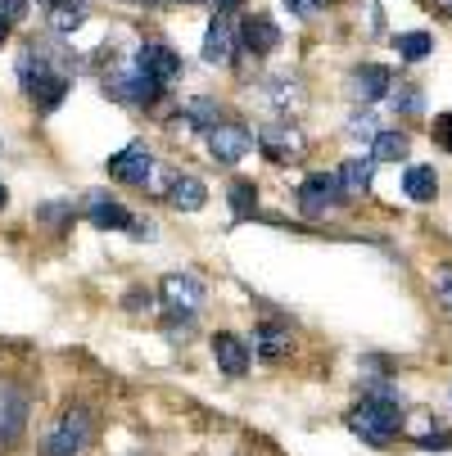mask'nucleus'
I'll list each match as a JSON object with an SVG mask.
<instances>
[{"mask_svg": "<svg viewBox=\"0 0 452 456\" xmlns=\"http://www.w3.org/2000/svg\"><path fill=\"white\" fill-rule=\"evenodd\" d=\"M19 86L37 113H54L73 91V54L54 41H28L19 54Z\"/></svg>", "mask_w": 452, "mask_h": 456, "instance_id": "obj_1", "label": "nucleus"}, {"mask_svg": "<svg viewBox=\"0 0 452 456\" xmlns=\"http://www.w3.org/2000/svg\"><path fill=\"white\" fill-rule=\"evenodd\" d=\"M403 420H407V407H403V398L394 394L390 384H371L344 416V425L366 447H390V438L403 429Z\"/></svg>", "mask_w": 452, "mask_h": 456, "instance_id": "obj_2", "label": "nucleus"}, {"mask_svg": "<svg viewBox=\"0 0 452 456\" xmlns=\"http://www.w3.org/2000/svg\"><path fill=\"white\" fill-rule=\"evenodd\" d=\"M95 438V411L73 403V407H63V416L45 429L41 438V456H82Z\"/></svg>", "mask_w": 452, "mask_h": 456, "instance_id": "obj_3", "label": "nucleus"}, {"mask_svg": "<svg viewBox=\"0 0 452 456\" xmlns=\"http://www.w3.org/2000/svg\"><path fill=\"white\" fill-rule=\"evenodd\" d=\"M204 298H209V285L195 272H168L159 281V303H163L168 316H190V321H195Z\"/></svg>", "mask_w": 452, "mask_h": 456, "instance_id": "obj_4", "label": "nucleus"}, {"mask_svg": "<svg viewBox=\"0 0 452 456\" xmlns=\"http://www.w3.org/2000/svg\"><path fill=\"white\" fill-rule=\"evenodd\" d=\"M253 145L263 150L272 163H294L303 154V132L294 126V118H267L253 132Z\"/></svg>", "mask_w": 452, "mask_h": 456, "instance_id": "obj_5", "label": "nucleus"}, {"mask_svg": "<svg viewBox=\"0 0 452 456\" xmlns=\"http://www.w3.org/2000/svg\"><path fill=\"white\" fill-rule=\"evenodd\" d=\"M340 204H349V194H344V185H340L335 172H312V176L299 185V213H303V217H326V213L340 208Z\"/></svg>", "mask_w": 452, "mask_h": 456, "instance_id": "obj_6", "label": "nucleus"}, {"mask_svg": "<svg viewBox=\"0 0 452 456\" xmlns=\"http://www.w3.org/2000/svg\"><path fill=\"white\" fill-rule=\"evenodd\" d=\"M209 154H213V163H240L244 154H253V132H249V126L244 122H218V126H209Z\"/></svg>", "mask_w": 452, "mask_h": 456, "instance_id": "obj_7", "label": "nucleus"}, {"mask_svg": "<svg viewBox=\"0 0 452 456\" xmlns=\"http://www.w3.org/2000/svg\"><path fill=\"white\" fill-rule=\"evenodd\" d=\"M28 411H32V394H28V388L0 384V447H14L23 438Z\"/></svg>", "mask_w": 452, "mask_h": 456, "instance_id": "obj_8", "label": "nucleus"}, {"mask_svg": "<svg viewBox=\"0 0 452 456\" xmlns=\"http://www.w3.org/2000/svg\"><path fill=\"white\" fill-rule=\"evenodd\" d=\"M109 176L122 181V185H145V181L154 176V154H150V145L132 141L127 150L109 154Z\"/></svg>", "mask_w": 452, "mask_h": 456, "instance_id": "obj_9", "label": "nucleus"}, {"mask_svg": "<svg viewBox=\"0 0 452 456\" xmlns=\"http://www.w3.org/2000/svg\"><path fill=\"white\" fill-rule=\"evenodd\" d=\"M132 54H136L141 69H150V73H154L163 86H172V82L181 77V54H177V50H172L163 37H145V41H141Z\"/></svg>", "mask_w": 452, "mask_h": 456, "instance_id": "obj_10", "label": "nucleus"}, {"mask_svg": "<svg viewBox=\"0 0 452 456\" xmlns=\"http://www.w3.org/2000/svg\"><path fill=\"white\" fill-rule=\"evenodd\" d=\"M86 222H91V226H100V231H127V235H132L141 217H136L132 208H127V204L109 200L104 190H95V194H86Z\"/></svg>", "mask_w": 452, "mask_h": 456, "instance_id": "obj_11", "label": "nucleus"}, {"mask_svg": "<svg viewBox=\"0 0 452 456\" xmlns=\"http://www.w3.org/2000/svg\"><path fill=\"white\" fill-rule=\"evenodd\" d=\"M390 86H394V73L384 69V63H362V69L349 73V95H353L357 104L384 100V95H390Z\"/></svg>", "mask_w": 452, "mask_h": 456, "instance_id": "obj_12", "label": "nucleus"}, {"mask_svg": "<svg viewBox=\"0 0 452 456\" xmlns=\"http://www.w3.org/2000/svg\"><path fill=\"white\" fill-rule=\"evenodd\" d=\"M235 45H240L244 54H253V59H267V54L281 45V28H276L267 14H249L244 28H240V37H235Z\"/></svg>", "mask_w": 452, "mask_h": 456, "instance_id": "obj_13", "label": "nucleus"}, {"mask_svg": "<svg viewBox=\"0 0 452 456\" xmlns=\"http://www.w3.org/2000/svg\"><path fill=\"white\" fill-rule=\"evenodd\" d=\"M209 348H213V362H218V370H222V375H231V379L249 375V362H253V353H249V344H244L240 335H231V330H218V335L209 339Z\"/></svg>", "mask_w": 452, "mask_h": 456, "instance_id": "obj_14", "label": "nucleus"}, {"mask_svg": "<svg viewBox=\"0 0 452 456\" xmlns=\"http://www.w3.org/2000/svg\"><path fill=\"white\" fill-rule=\"evenodd\" d=\"M258 95H263V100L272 104V113H276V118H290V113L303 104V86H299V77H290V73L267 77L263 86H258Z\"/></svg>", "mask_w": 452, "mask_h": 456, "instance_id": "obj_15", "label": "nucleus"}, {"mask_svg": "<svg viewBox=\"0 0 452 456\" xmlns=\"http://www.w3.org/2000/svg\"><path fill=\"white\" fill-rule=\"evenodd\" d=\"M294 335H290V325L285 321H263V325H253V353L263 357V362H281L290 353Z\"/></svg>", "mask_w": 452, "mask_h": 456, "instance_id": "obj_16", "label": "nucleus"}, {"mask_svg": "<svg viewBox=\"0 0 452 456\" xmlns=\"http://www.w3.org/2000/svg\"><path fill=\"white\" fill-rule=\"evenodd\" d=\"M168 204H172L177 213H200V208L209 204V185H204L200 176L181 172V176L168 181Z\"/></svg>", "mask_w": 452, "mask_h": 456, "instance_id": "obj_17", "label": "nucleus"}, {"mask_svg": "<svg viewBox=\"0 0 452 456\" xmlns=\"http://www.w3.org/2000/svg\"><path fill=\"white\" fill-rule=\"evenodd\" d=\"M86 19H91L86 0H45V23L54 37H73Z\"/></svg>", "mask_w": 452, "mask_h": 456, "instance_id": "obj_18", "label": "nucleus"}, {"mask_svg": "<svg viewBox=\"0 0 452 456\" xmlns=\"http://www.w3.org/2000/svg\"><path fill=\"white\" fill-rule=\"evenodd\" d=\"M235 59V28H231V19L226 14H213V23H209V32H204V63H231Z\"/></svg>", "mask_w": 452, "mask_h": 456, "instance_id": "obj_19", "label": "nucleus"}, {"mask_svg": "<svg viewBox=\"0 0 452 456\" xmlns=\"http://www.w3.org/2000/svg\"><path fill=\"white\" fill-rule=\"evenodd\" d=\"M172 118H177V126H185V132H209V126L222 122V109L213 100H185Z\"/></svg>", "mask_w": 452, "mask_h": 456, "instance_id": "obj_20", "label": "nucleus"}, {"mask_svg": "<svg viewBox=\"0 0 452 456\" xmlns=\"http://www.w3.org/2000/svg\"><path fill=\"white\" fill-rule=\"evenodd\" d=\"M403 194H407L412 204H430L434 194H439V172H434L430 163L407 167V172H403Z\"/></svg>", "mask_w": 452, "mask_h": 456, "instance_id": "obj_21", "label": "nucleus"}, {"mask_svg": "<svg viewBox=\"0 0 452 456\" xmlns=\"http://www.w3.org/2000/svg\"><path fill=\"white\" fill-rule=\"evenodd\" d=\"M371 172H375V159L371 154H353L349 163H340V185H344V194L353 200V194H366L371 190Z\"/></svg>", "mask_w": 452, "mask_h": 456, "instance_id": "obj_22", "label": "nucleus"}, {"mask_svg": "<svg viewBox=\"0 0 452 456\" xmlns=\"http://www.w3.org/2000/svg\"><path fill=\"white\" fill-rule=\"evenodd\" d=\"M407 150H412V136L407 132H375L366 154L375 163H399V159H407Z\"/></svg>", "mask_w": 452, "mask_h": 456, "instance_id": "obj_23", "label": "nucleus"}, {"mask_svg": "<svg viewBox=\"0 0 452 456\" xmlns=\"http://www.w3.org/2000/svg\"><path fill=\"white\" fill-rule=\"evenodd\" d=\"M399 54L407 59V63H421V59H430L434 54V37L430 32H399Z\"/></svg>", "mask_w": 452, "mask_h": 456, "instance_id": "obj_24", "label": "nucleus"}, {"mask_svg": "<svg viewBox=\"0 0 452 456\" xmlns=\"http://www.w3.org/2000/svg\"><path fill=\"white\" fill-rule=\"evenodd\" d=\"M390 100H394L399 118H421V109H425V100H421V91H416L412 82H399V86H390Z\"/></svg>", "mask_w": 452, "mask_h": 456, "instance_id": "obj_25", "label": "nucleus"}, {"mask_svg": "<svg viewBox=\"0 0 452 456\" xmlns=\"http://www.w3.org/2000/svg\"><path fill=\"white\" fill-rule=\"evenodd\" d=\"M226 200H231L235 217H253V208H258V190H253L249 181H231V190H226Z\"/></svg>", "mask_w": 452, "mask_h": 456, "instance_id": "obj_26", "label": "nucleus"}, {"mask_svg": "<svg viewBox=\"0 0 452 456\" xmlns=\"http://www.w3.org/2000/svg\"><path fill=\"white\" fill-rule=\"evenodd\" d=\"M375 132H380V122H375L371 109H357V113L349 118V136H353V141H371Z\"/></svg>", "mask_w": 452, "mask_h": 456, "instance_id": "obj_27", "label": "nucleus"}, {"mask_svg": "<svg viewBox=\"0 0 452 456\" xmlns=\"http://www.w3.org/2000/svg\"><path fill=\"white\" fill-rule=\"evenodd\" d=\"M37 222H54V231L59 226H73V204H41L37 208Z\"/></svg>", "mask_w": 452, "mask_h": 456, "instance_id": "obj_28", "label": "nucleus"}, {"mask_svg": "<svg viewBox=\"0 0 452 456\" xmlns=\"http://www.w3.org/2000/svg\"><path fill=\"white\" fill-rule=\"evenodd\" d=\"M434 298H439V307L452 316V267L439 272V281H434Z\"/></svg>", "mask_w": 452, "mask_h": 456, "instance_id": "obj_29", "label": "nucleus"}, {"mask_svg": "<svg viewBox=\"0 0 452 456\" xmlns=\"http://www.w3.org/2000/svg\"><path fill=\"white\" fill-rule=\"evenodd\" d=\"M0 19H5L10 28L28 19V0H0Z\"/></svg>", "mask_w": 452, "mask_h": 456, "instance_id": "obj_30", "label": "nucleus"}, {"mask_svg": "<svg viewBox=\"0 0 452 456\" xmlns=\"http://www.w3.org/2000/svg\"><path fill=\"white\" fill-rule=\"evenodd\" d=\"M285 10L299 14V19H312V14L321 10V0H285Z\"/></svg>", "mask_w": 452, "mask_h": 456, "instance_id": "obj_31", "label": "nucleus"}, {"mask_svg": "<svg viewBox=\"0 0 452 456\" xmlns=\"http://www.w3.org/2000/svg\"><path fill=\"white\" fill-rule=\"evenodd\" d=\"M421 447H425V452H448V447H452V434H448V429H443V434H425Z\"/></svg>", "mask_w": 452, "mask_h": 456, "instance_id": "obj_32", "label": "nucleus"}, {"mask_svg": "<svg viewBox=\"0 0 452 456\" xmlns=\"http://www.w3.org/2000/svg\"><path fill=\"white\" fill-rule=\"evenodd\" d=\"M240 5H244V0H213L218 14H231V10H240Z\"/></svg>", "mask_w": 452, "mask_h": 456, "instance_id": "obj_33", "label": "nucleus"}, {"mask_svg": "<svg viewBox=\"0 0 452 456\" xmlns=\"http://www.w3.org/2000/svg\"><path fill=\"white\" fill-rule=\"evenodd\" d=\"M5 208H10V190H5V185H0V213H5Z\"/></svg>", "mask_w": 452, "mask_h": 456, "instance_id": "obj_34", "label": "nucleus"}, {"mask_svg": "<svg viewBox=\"0 0 452 456\" xmlns=\"http://www.w3.org/2000/svg\"><path fill=\"white\" fill-rule=\"evenodd\" d=\"M434 5H439V10H443V14L452 19V0H434Z\"/></svg>", "mask_w": 452, "mask_h": 456, "instance_id": "obj_35", "label": "nucleus"}, {"mask_svg": "<svg viewBox=\"0 0 452 456\" xmlns=\"http://www.w3.org/2000/svg\"><path fill=\"white\" fill-rule=\"evenodd\" d=\"M5 37H10V23H5V19H0V45H5Z\"/></svg>", "mask_w": 452, "mask_h": 456, "instance_id": "obj_36", "label": "nucleus"}, {"mask_svg": "<svg viewBox=\"0 0 452 456\" xmlns=\"http://www.w3.org/2000/svg\"><path fill=\"white\" fill-rule=\"evenodd\" d=\"M136 5H154V0H136Z\"/></svg>", "mask_w": 452, "mask_h": 456, "instance_id": "obj_37", "label": "nucleus"}, {"mask_svg": "<svg viewBox=\"0 0 452 456\" xmlns=\"http://www.w3.org/2000/svg\"><path fill=\"white\" fill-rule=\"evenodd\" d=\"M0 150H5V141H0Z\"/></svg>", "mask_w": 452, "mask_h": 456, "instance_id": "obj_38", "label": "nucleus"}]
</instances>
